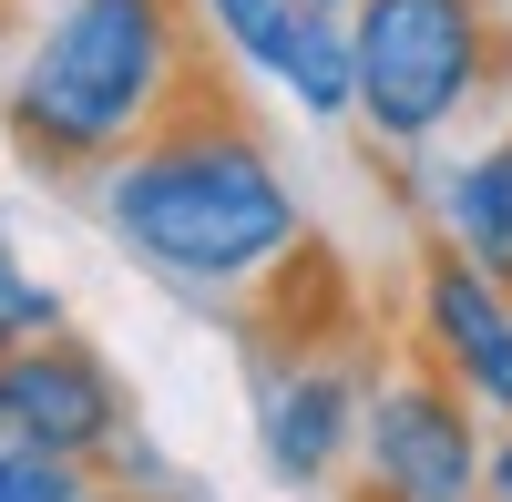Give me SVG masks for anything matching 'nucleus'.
I'll return each instance as SVG.
<instances>
[{
	"label": "nucleus",
	"mask_w": 512,
	"mask_h": 502,
	"mask_svg": "<svg viewBox=\"0 0 512 502\" xmlns=\"http://www.w3.org/2000/svg\"><path fill=\"white\" fill-rule=\"evenodd\" d=\"M379 369L338 339H297L256 369V451L287 492H349L359 472V421H369Z\"/></svg>",
	"instance_id": "39448f33"
},
{
	"label": "nucleus",
	"mask_w": 512,
	"mask_h": 502,
	"mask_svg": "<svg viewBox=\"0 0 512 502\" xmlns=\"http://www.w3.org/2000/svg\"><path fill=\"white\" fill-rule=\"evenodd\" d=\"M512 21L502 0H359L349 62H359V134L379 154H431L482 113L502 82Z\"/></svg>",
	"instance_id": "7ed1b4c3"
},
{
	"label": "nucleus",
	"mask_w": 512,
	"mask_h": 502,
	"mask_svg": "<svg viewBox=\"0 0 512 502\" xmlns=\"http://www.w3.org/2000/svg\"><path fill=\"white\" fill-rule=\"evenodd\" d=\"M52 328H72L62 287H52V277H31V267H21V246H11V226H0V359L31 349V339H52Z\"/></svg>",
	"instance_id": "9b49d317"
},
{
	"label": "nucleus",
	"mask_w": 512,
	"mask_h": 502,
	"mask_svg": "<svg viewBox=\"0 0 512 502\" xmlns=\"http://www.w3.org/2000/svg\"><path fill=\"white\" fill-rule=\"evenodd\" d=\"M0 431L72 472H113L134 451V390L82 328H52V339L0 359Z\"/></svg>",
	"instance_id": "423d86ee"
},
{
	"label": "nucleus",
	"mask_w": 512,
	"mask_h": 502,
	"mask_svg": "<svg viewBox=\"0 0 512 502\" xmlns=\"http://www.w3.org/2000/svg\"><path fill=\"white\" fill-rule=\"evenodd\" d=\"M216 72L195 0H41L11 82L0 134L31 175H113L144 134H164Z\"/></svg>",
	"instance_id": "f03ea898"
},
{
	"label": "nucleus",
	"mask_w": 512,
	"mask_h": 502,
	"mask_svg": "<svg viewBox=\"0 0 512 502\" xmlns=\"http://www.w3.org/2000/svg\"><path fill=\"white\" fill-rule=\"evenodd\" d=\"M431 236L451 246V257H472L482 277L512 287V123L431 175Z\"/></svg>",
	"instance_id": "6e6552de"
},
{
	"label": "nucleus",
	"mask_w": 512,
	"mask_h": 502,
	"mask_svg": "<svg viewBox=\"0 0 512 502\" xmlns=\"http://www.w3.org/2000/svg\"><path fill=\"white\" fill-rule=\"evenodd\" d=\"M492 472V431L431 359H379L369 380V421H359V472L349 502H482Z\"/></svg>",
	"instance_id": "20e7f679"
},
{
	"label": "nucleus",
	"mask_w": 512,
	"mask_h": 502,
	"mask_svg": "<svg viewBox=\"0 0 512 502\" xmlns=\"http://www.w3.org/2000/svg\"><path fill=\"white\" fill-rule=\"evenodd\" d=\"M277 93L318 123V134H338V123H359V62H349V21L328 11H297V41L277 62Z\"/></svg>",
	"instance_id": "1a4fd4ad"
},
{
	"label": "nucleus",
	"mask_w": 512,
	"mask_h": 502,
	"mask_svg": "<svg viewBox=\"0 0 512 502\" xmlns=\"http://www.w3.org/2000/svg\"><path fill=\"white\" fill-rule=\"evenodd\" d=\"M195 21H205V41H216V62L277 82L287 41H297V0H195Z\"/></svg>",
	"instance_id": "9d476101"
},
{
	"label": "nucleus",
	"mask_w": 512,
	"mask_h": 502,
	"mask_svg": "<svg viewBox=\"0 0 512 502\" xmlns=\"http://www.w3.org/2000/svg\"><path fill=\"white\" fill-rule=\"evenodd\" d=\"M72 502H134V492H123V482H93V492H72Z\"/></svg>",
	"instance_id": "4468645a"
},
{
	"label": "nucleus",
	"mask_w": 512,
	"mask_h": 502,
	"mask_svg": "<svg viewBox=\"0 0 512 502\" xmlns=\"http://www.w3.org/2000/svg\"><path fill=\"white\" fill-rule=\"evenodd\" d=\"M103 472H72V462H52V451H31V441H11L0 431V502H72V492H93Z\"/></svg>",
	"instance_id": "f8f14e48"
},
{
	"label": "nucleus",
	"mask_w": 512,
	"mask_h": 502,
	"mask_svg": "<svg viewBox=\"0 0 512 502\" xmlns=\"http://www.w3.org/2000/svg\"><path fill=\"white\" fill-rule=\"evenodd\" d=\"M410 339L492 431L512 421V287L482 277L472 257H451L441 236L420 246V277H410Z\"/></svg>",
	"instance_id": "0eeeda50"
},
{
	"label": "nucleus",
	"mask_w": 512,
	"mask_h": 502,
	"mask_svg": "<svg viewBox=\"0 0 512 502\" xmlns=\"http://www.w3.org/2000/svg\"><path fill=\"white\" fill-rule=\"evenodd\" d=\"M482 502H512V421L492 431V472H482Z\"/></svg>",
	"instance_id": "ddd939ff"
},
{
	"label": "nucleus",
	"mask_w": 512,
	"mask_h": 502,
	"mask_svg": "<svg viewBox=\"0 0 512 502\" xmlns=\"http://www.w3.org/2000/svg\"><path fill=\"white\" fill-rule=\"evenodd\" d=\"M93 205L123 257L185 298H256L318 246L277 144L246 123L236 93H216V72L164 134H144L113 175H93Z\"/></svg>",
	"instance_id": "f257e3e1"
},
{
	"label": "nucleus",
	"mask_w": 512,
	"mask_h": 502,
	"mask_svg": "<svg viewBox=\"0 0 512 502\" xmlns=\"http://www.w3.org/2000/svg\"><path fill=\"white\" fill-rule=\"evenodd\" d=\"M297 11H328V21H349V11H359V0H297Z\"/></svg>",
	"instance_id": "2eb2a0df"
}]
</instances>
